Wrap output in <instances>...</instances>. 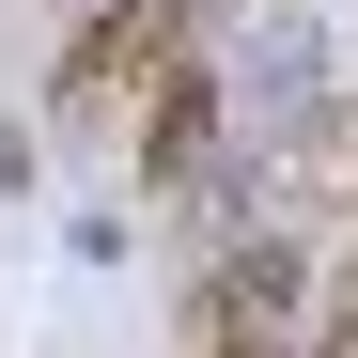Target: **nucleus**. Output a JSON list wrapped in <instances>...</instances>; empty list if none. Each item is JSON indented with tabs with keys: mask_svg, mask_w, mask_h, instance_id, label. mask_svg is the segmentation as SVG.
Returning a JSON list of instances; mask_svg holds the SVG:
<instances>
[{
	"mask_svg": "<svg viewBox=\"0 0 358 358\" xmlns=\"http://www.w3.org/2000/svg\"><path fill=\"white\" fill-rule=\"evenodd\" d=\"M187 31H203V0H94L63 47V125H141L156 78L187 63Z\"/></svg>",
	"mask_w": 358,
	"mask_h": 358,
	"instance_id": "obj_1",
	"label": "nucleus"
},
{
	"mask_svg": "<svg viewBox=\"0 0 358 358\" xmlns=\"http://www.w3.org/2000/svg\"><path fill=\"white\" fill-rule=\"evenodd\" d=\"M203 156H218V78H203V63H171L156 109H141V156H125V171H141V203H187V187H203Z\"/></svg>",
	"mask_w": 358,
	"mask_h": 358,
	"instance_id": "obj_2",
	"label": "nucleus"
},
{
	"mask_svg": "<svg viewBox=\"0 0 358 358\" xmlns=\"http://www.w3.org/2000/svg\"><path fill=\"white\" fill-rule=\"evenodd\" d=\"M343 218H358V125H343Z\"/></svg>",
	"mask_w": 358,
	"mask_h": 358,
	"instance_id": "obj_3",
	"label": "nucleus"
}]
</instances>
